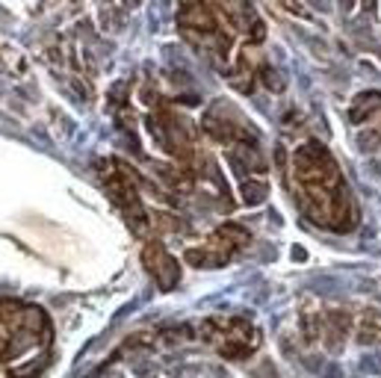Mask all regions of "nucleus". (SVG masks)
Masks as SVG:
<instances>
[{
    "mask_svg": "<svg viewBox=\"0 0 381 378\" xmlns=\"http://www.w3.org/2000/svg\"><path fill=\"white\" fill-rule=\"evenodd\" d=\"M293 174L298 189L304 192V201H301L304 213L313 222L322 228H337V231L352 228L355 210H352L343 174L337 169L334 157L319 142H308L295 151Z\"/></svg>",
    "mask_w": 381,
    "mask_h": 378,
    "instance_id": "nucleus-1",
    "label": "nucleus"
},
{
    "mask_svg": "<svg viewBox=\"0 0 381 378\" xmlns=\"http://www.w3.org/2000/svg\"><path fill=\"white\" fill-rule=\"evenodd\" d=\"M104 186L109 192V198L124 210L127 222L133 228H145V210H142V198H139V189L133 183V177L124 172V169H112V172H104Z\"/></svg>",
    "mask_w": 381,
    "mask_h": 378,
    "instance_id": "nucleus-2",
    "label": "nucleus"
},
{
    "mask_svg": "<svg viewBox=\"0 0 381 378\" xmlns=\"http://www.w3.org/2000/svg\"><path fill=\"white\" fill-rule=\"evenodd\" d=\"M142 266L148 269V275L154 278L163 290H172L174 284L180 281V266H177V260H174L160 242H148V245L142 248Z\"/></svg>",
    "mask_w": 381,
    "mask_h": 378,
    "instance_id": "nucleus-3",
    "label": "nucleus"
},
{
    "mask_svg": "<svg viewBox=\"0 0 381 378\" xmlns=\"http://www.w3.org/2000/svg\"><path fill=\"white\" fill-rule=\"evenodd\" d=\"M210 248L216 251V254H222V257H231L237 248H243V245H248V234H245L240 224H222L216 234H213V240L207 242Z\"/></svg>",
    "mask_w": 381,
    "mask_h": 378,
    "instance_id": "nucleus-4",
    "label": "nucleus"
},
{
    "mask_svg": "<svg viewBox=\"0 0 381 378\" xmlns=\"http://www.w3.org/2000/svg\"><path fill=\"white\" fill-rule=\"evenodd\" d=\"M325 322H328V328H325V343H328L331 352H340L346 334L352 331V316L343 313V310H331V313H325Z\"/></svg>",
    "mask_w": 381,
    "mask_h": 378,
    "instance_id": "nucleus-5",
    "label": "nucleus"
},
{
    "mask_svg": "<svg viewBox=\"0 0 381 378\" xmlns=\"http://www.w3.org/2000/svg\"><path fill=\"white\" fill-rule=\"evenodd\" d=\"M180 24H186V27H192V30H204V33L216 30V21H213L210 9L201 3V0H189V3L180 9Z\"/></svg>",
    "mask_w": 381,
    "mask_h": 378,
    "instance_id": "nucleus-6",
    "label": "nucleus"
},
{
    "mask_svg": "<svg viewBox=\"0 0 381 378\" xmlns=\"http://www.w3.org/2000/svg\"><path fill=\"white\" fill-rule=\"evenodd\" d=\"M378 109H381V92L369 89V92H361V95L355 98L352 109H349V119H352V124H364V121H369Z\"/></svg>",
    "mask_w": 381,
    "mask_h": 378,
    "instance_id": "nucleus-7",
    "label": "nucleus"
},
{
    "mask_svg": "<svg viewBox=\"0 0 381 378\" xmlns=\"http://www.w3.org/2000/svg\"><path fill=\"white\" fill-rule=\"evenodd\" d=\"M378 328H381V316L375 313V310H366L364 313V322H361V328H358V343L361 346H372L375 340H378Z\"/></svg>",
    "mask_w": 381,
    "mask_h": 378,
    "instance_id": "nucleus-8",
    "label": "nucleus"
},
{
    "mask_svg": "<svg viewBox=\"0 0 381 378\" xmlns=\"http://www.w3.org/2000/svg\"><path fill=\"white\" fill-rule=\"evenodd\" d=\"M243 201L245 204H260L266 198V183H257V180H245L243 183Z\"/></svg>",
    "mask_w": 381,
    "mask_h": 378,
    "instance_id": "nucleus-9",
    "label": "nucleus"
},
{
    "mask_svg": "<svg viewBox=\"0 0 381 378\" xmlns=\"http://www.w3.org/2000/svg\"><path fill=\"white\" fill-rule=\"evenodd\" d=\"M358 142H361L364 151H381V127H375V130H364Z\"/></svg>",
    "mask_w": 381,
    "mask_h": 378,
    "instance_id": "nucleus-10",
    "label": "nucleus"
},
{
    "mask_svg": "<svg viewBox=\"0 0 381 378\" xmlns=\"http://www.w3.org/2000/svg\"><path fill=\"white\" fill-rule=\"evenodd\" d=\"M311 3L319 9V12H325V9H328V3H325V0H311Z\"/></svg>",
    "mask_w": 381,
    "mask_h": 378,
    "instance_id": "nucleus-11",
    "label": "nucleus"
},
{
    "mask_svg": "<svg viewBox=\"0 0 381 378\" xmlns=\"http://www.w3.org/2000/svg\"><path fill=\"white\" fill-rule=\"evenodd\" d=\"M352 6H355V0H340V9H343V12H349Z\"/></svg>",
    "mask_w": 381,
    "mask_h": 378,
    "instance_id": "nucleus-12",
    "label": "nucleus"
},
{
    "mask_svg": "<svg viewBox=\"0 0 381 378\" xmlns=\"http://www.w3.org/2000/svg\"><path fill=\"white\" fill-rule=\"evenodd\" d=\"M364 9L366 12H372V9H375V0H364Z\"/></svg>",
    "mask_w": 381,
    "mask_h": 378,
    "instance_id": "nucleus-13",
    "label": "nucleus"
},
{
    "mask_svg": "<svg viewBox=\"0 0 381 378\" xmlns=\"http://www.w3.org/2000/svg\"><path fill=\"white\" fill-rule=\"evenodd\" d=\"M124 3H127V6H136L139 0H124Z\"/></svg>",
    "mask_w": 381,
    "mask_h": 378,
    "instance_id": "nucleus-14",
    "label": "nucleus"
}]
</instances>
